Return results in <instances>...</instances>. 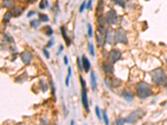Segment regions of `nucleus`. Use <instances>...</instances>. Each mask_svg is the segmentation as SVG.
<instances>
[{
	"instance_id": "obj_1",
	"label": "nucleus",
	"mask_w": 167,
	"mask_h": 125,
	"mask_svg": "<svg viewBox=\"0 0 167 125\" xmlns=\"http://www.w3.org/2000/svg\"><path fill=\"white\" fill-rule=\"evenodd\" d=\"M135 90H136L137 96L141 99L146 98L151 95V88L150 84H148L146 82H140L135 86Z\"/></svg>"
},
{
	"instance_id": "obj_2",
	"label": "nucleus",
	"mask_w": 167,
	"mask_h": 125,
	"mask_svg": "<svg viewBox=\"0 0 167 125\" xmlns=\"http://www.w3.org/2000/svg\"><path fill=\"white\" fill-rule=\"evenodd\" d=\"M152 82L155 84H161L165 82V73L162 68H156L150 73Z\"/></svg>"
},
{
	"instance_id": "obj_3",
	"label": "nucleus",
	"mask_w": 167,
	"mask_h": 125,
	"mask_svg": "<svg viewBox=\"0 0 167 125\" xmlns=\"http://www.w3.org/2000/svg\"><path fill=\"white\" fill-rule=\"evenodd\" d=\"M144 114V112L143 109H141V108L136 109V110L132 112L131 114L126 118L125 122H126V123H135V122H136L139 118H140Z\"/></svg>"
},
{
	"instance_id": "obj_4",
	"label": "nucleus",
	"mask_w": 167,
	"mask_h": 125,
	"mask_svg": "<svg viewBox=\"0 0 167 125\" xmlns=\"http://www.w3.org/2000/svg\"><path fill=\"white\" fill-rule=\"evenodd\" d=\"M115 42L119 43H124V44H126L128 43L126 34H125V32L122 29H118L115 31Z\"/></svg>"
},
{
	"instance_id": "obj_5",
	"label": "nucleus",
	"mask_w": 167,
	"mask_h": 125,
	"mask_svg": "<svg viewBox=\"0 0 167 125\" xmlns=\"http://www.w3.org/2000/svg\"><path fill=\"white\" fill-rule=\"evenodd\" d=\"M105 18L107 22L110 24H116L118 21V17H117V14L114 9H111L109 12H106L105 14Z\"/></svg>"
},
{
	"instance_id": "obj_6",
	"label": "nucleus",
	"mask_w": 167,
	"mask_h": 125,
	"mask_svg": "<svg viewBox=\"0 0 167 125\" xmlns=\"http://www.w3.org/2000/svg\"><path fill=\"white\" fill-rule=\"evenodd\" d=\"M121 58V52L118 49H113L109 54V59L112 64H115Z\"/></svg>"
},
{
	"instance_id": "obj_7",
	"label": "nucleus",
	"mask_w": 167,
	"mask_h": 125,
	"mask_svg": "<svg viewBox=\"0 0 167 125\" xmlns=\"http://www.w3.org/2000/svg\"><path fill=\"white\" fill-rule=\"evenodd\" d=\"M115 40V36L114 34V31L111 29H108L105 32V41L109 45L114 44V42Z\"/></svg>"
},
{
	"instance_id": "obj_8",
	"label": "nucleus",
	"mask_w": 167,
	"mask_h": 125,
	"mask_svg": "<svg viewBox=\"0 0 167 125\" xmlns=\"http://www.w3.org/2000/svg\"><path fill=\"white\" fill-rule=\"evenodd\" d=\"M20 58L22 59V61L24 62V64H29V62L32 60V54L30 52L24 51L20 54Z\"/></svg>"
},
{
	"instance_id": "obj_9",
	"label": "nucleus",
	"mask_w": 167,
	"mask_h": 125,
	"mask_svg": "<svg viewBox=\"0 0 167 125\" xmlns=\"http://www.w3.org/2000/svg\"><path fill=\"white\" fill-rule=\"evenodd\" d=\"M82 104L85 108L86 112H89V103L86 94V89H82Z\"/></svg>"
},
{
	"instance_id": "obj_10",
	"label": "nucleus",
	"mask_w": 167,
	"mask_h": 125,
	"mask_svg": "<svg viewBox=\"0 0 167 125\" xmlns=\"http://www.w3.org/2000/svg\"><path fill=\"white\" fill-rule=\"evenodd\" d=\"M102 68L105 71V73L107 74H111L114 72V68H113L112 64H110L109 62L105 61L102 64Z\"/></svg>"
},
{
	"instance_id": "obj_11",
	"label": "nucleus",
	"mask_w": 167,
	"mask_h": 125,
	"mask_svg": "<svg viewBox=\"0 0 167 125\" xmlns=\"http://www.w3.org/2000/svg\"><path fill=\"white\" fill-rule=\"evenodd\" d=\"M123 97L127 102H131L134 98V94L131 92V90L125 89V90H123Z\"/></svg>"
},
{
	"instance_id": "obj_12",
	"label": "nucleus",
	"mask_w": 167,
	"mask_h": 125,
	"mask_svg": "<svg viewBox=\"0 0 167 125\" xmlns=\"http://www.w3.org/2000/svg\"><path fill=\"white\" fill-rule=\"evenodd\" d=\"M82 65H83L84 70L85 71L86 73H88V72L90 71V62L85 55L82 56Z\"/></svg>"
},
{
	"instance_id": "obj_13",
	"label": "nucleus",
	"mask_w": 167,
	"mask_h": 125,
	"mask_svg": "<svg viewBox=\"0 0 167 125\" xmlns=\"http://www.w3.org/2000/svg\"><path fill=\"white\" fill-rule=\"evenodd\" d=\"M90 84H91V87H92V89L94 91H95L96 90V77L94 72H91L90 73Z\"/></svg>"
},
{
	"instance_id": "obj_14",
	"label": "nucleus",
	"mask_w": 167,
	"mask_h": 125,
	"mask_svg": "<svg viewBox=\"0 0 167 125\" xmlns=\"http://www.w3.org/2000/svg\"><path fill=\"white\" fill-rule=\"evenodd\" d=\"M61 33H62L63 38H64V40H65V43H67L68 46H69L71 43V41H70V39H69V38L67 36V34H66V31H65V29L64 27H61Z\"/></svg>"
},
{
	"instance_id": "obj_15",
	"label": "nucleus",
	"mask_w": 167,
	"mask_h": 125,
	"mask_svg": "<svg viewBox=\"0 0 167 125\" xmlns=\"http://www.w3.org/2000/svg\"><path fill=\"white\" fill-rule=\"evenodd\" d=\"M96 41H97V43H98L99 47H102L104 45V38H103V34L102 33H96Z\"/></svg>"
},
{
	"instance_id": "obj_16",
	"label": "nucleus",
	"mask_w": 167,
	"mask_h": 125,
	"mask_svg": "<svg viewBox=\"0 0 167 125\" xmlns=\"http://www.w3.org/2000/svg\"><path fill=\"white\" fill-rule=\"evenodd\" d=\"M3 5L4 8H11L14 6V1L13 0H3Z\"/></svg>"
},
{
	"instance_id": "obj_17",
	"label": "nucleus",
	"mask_w": 167,
	"mask_h": 125,
	"mask_svg": "<svg viewBox=\"0 0 167 125\" xmlns=\"http://www.w3.org/2000/svg\"><path fill=\"white\" fill-rule=\"evenodd\" d=\"M107 23H108V22H107L106 18H104L103 16H99V17L98 18V23H99V26L105 28V27L106 26Z\"/></svg>"
},
{
	"instance_id": "obj_18",
	"label": "nucleus",
	"mask_w": 167,
	"mask_h": 125,
	"mask_svg": "<svg viewBox=\"0 0 167 125\" xmlns=\"http://www.w3.org/2000/svg\"><path fill=\"white\" fill-rule=\"evenodd\" d=\"M22 11H23L22 8H20V7H15V8H13L12 12H13V14H14V16H19V15L22 14Z\"/></svg>"
},
{
	"instance_id": "obj_19",
	"label": "nucleus",
	"mask_w": 167,
	"mask_h": 125,
	"mask_svg": "<svg viewBox=\"0 0 167 125\" xmlns=\"http://www.w3.org/2000/svg\"><path fill=\"white\" fill-rule=\"evenodd\" d=\"M104 9V2L103 0H99L98 2V4H97V7H96V11L97 12H101Z\"/></svg>"
},
{
	"instance_id": "obj_20",
	"label": "nucleus",
	"mask_w": 167,
	"mask_h": 125,
	"mask_svg": "<svg viewBox=\"0 0 167 125\" xmlns=\"http://www.w3.org/2000/svg\"><path fill=\"white\" fill-rule=\"evenodd\" d=\"M49 6V3H48V0H41L40 3H39V7L40 9L43 10L45 8H47Z\"/></svg>"
},
{
	"instance_id": "obj_21",
	"label": "nucleus",
	"mask_w": 167,
	"mask_h": 125,
	"mask_svg": "<svg viewBox=\"0 0 167 125\" xmlns=\"http://www.w3.org/2000/svg\"><path fill=\"white\" fill-rule=\"evenodd\" d=\"M71 68L69 67L68 68V74L66 76V79H65V85L66 86H69V79H70V76H71Z\"/></svg>"
},
{
	"instance_id": "obj_22",
	"label": "nucleus",
	"mask_w": 167,
	"mask_h": 125,
	"mask_svg": "<svg viewBox=\"0 0 167 125\" xmlns=\"http://www.w3.org/2000/svg\"><path fill=\"white\" fill-rule=\"evenodd\" d=\"M39 87L43 92H46L47 90H48V86H47V84L44 82H43L42 80L39 81Z\"/></svg>"
},
{
	"instance_id": "obj_23",
	"label": "nucleus",
	"mask_w": 167,
	"mask_h": 125,
	"mask_svg": "<svg viewBox=\"0 0 167 125\" xmlns=\"http://www.w3.org/2000/svg\"><path fill=\"white\" fill-rule=\"evenodd\" d=\"M44 30H46V31H44V32H45V34H46L47 36H49V37L52 36L53 29H52L51 27H50V26H46V27H44Z\"/></svg>"
},
{
	"instance_id": "obj_24",
	"label": "nucleus",
	"mask_w": 167,
	"mask_h": 125,
	"mask_svg": "<svg viewBox=\"0 0 167 125\" xmlns=\"http://www.w3.org/2000/svg\"><path fill=\"white\" fill-rule=\"evenodd\" d=\"M88 49L91 56H94V48L92 43H88Z\"/></svg>"
},
{
	"instance_id": "obj_25",
	"label": "nucleus",
	"mask_w": 167,
	"mask_h": 125,
	"mask_svg": "<svg viewBox=\"0 0 167 125\" xmlns=\"http://www.w3.org/2000/svg\"><path fill=\"white\" fill-rule=\"evenodd\" d=\"M39 20L43 21V22L49 21V17L47 16L46 14H39Z\"/></svg>"
},
{
	"instance_id": "obj_26",
	"label": "nucleus",
	"mask_w": 167,
	"mask_h": 125,
	"mask_svg": "<svg viewBox=\"0 0 167 125\" xmlns=\"http://www.w3.org/2000/svg\"><path fill=\"white\" fill-rule=\"evenodd\" d=\"M11 17H12V12L10 11H8L6 14L4 15V20L6 22H8L9 20L11 19Z\"/></svg>"
},
{
	"instance_id": "obj_27",
	"label": "nucleus",
	"mask_w": 167,
	"mask_h": 125,
	"mask_svg": "<svg viewBox=\"0 0 167 125\" xmlns=\"http://www.w3.org/2000/svg\"><path fill=\"white\" fill-rule=\"evenodd\" d=\"M114 4L116 5L120 6V7H122V8L125 7V3L124 0H114Z\"/></svg>"
},
{
	"instance_id": "obj_28",
	"label": "nucleus",
	"mask_w": 167,
	"mask_h": 125,
	"mask_svg": "<svg viewBox=\"0 0 167 125\" xmlns=\"http://www.w3.org/2000/svg\"><path fill=\"white\" fill-rule=\"evenodd\" d=\"M39 24H40V23H39V20H32L30 22V26L31 27H33V28H37L38 26H39Z\"/></svg>"
},
{
	"instance_id": "obj_29",
	"label": "nucleus",
	"mask_w": 167,
	"mask_h": 125,
	"mask_svg": "<svg viewBox=\"0 0 167 125\" xmlns=\"http://www.w3.org/2000/svg\"><path fill=\"white\" fill-rule=\"evenodd\" d=\"M102 114H103V119H104V122H105V124H109V118H108V116H107L106 112L103 111Z\"/></svg>"
},
{
	"instance_id": "obj_30",
	"label": "nucleus",
	"mask_w": 167,
	"mask_h": 125,
	"mask_svg": "<svg viewBox=\"0 0 167 125\" xmlns=\"http://www.w3.org/2000/svg\"><path fill=\"white\" fill-rule=\"evenodd\" d=\"M87 28H88V35H89L90 38L92 37L93 35V32H92V27H91V25L90 23H88L87 25Z\"/></svg>"
},
{
	"instance_id": "obj_31",
	"label": "nucleus",
	"mask_w": 167,
	"mask_h": 125,
	"mask_svg": "<svg viewBox=\"0 0 167 125\" xmlns=\"http://www.w3.org/2000/svg\"><path fill=\"white\" fill-rule=\"evenodd\" d=\"M125 122V119H124L123 118H117V119L115 120V123L119 124V125H121V124H124V123Z\"/></svg>"
},
{
	"instance_id": "obj_32",
	"label": "nucleus",
	"mask_w": 167,
	"mask_h": 125,
	"mask_svg": "<svg viewBox=\"0 0 167 125\" xmlns=\"http://www.w3.org/2000/svg\"><path fill=\"white\" fill-rule=\"evenodd\" d=\"M86 5H87V4H86V2H83L81 4V5H80V12H83V11L84 10V8H86Z\"/></svg>"
},
{
	"instance_id": "obj_33",
	"label": "nucleus",
	"mask_w": 167,
	"mask_h": 125,
	"mask_svg": "<svg viewBox=\"0 0 167 125\" xmlns=\"http://www.w3.org/2000/svg\"><path fill=\"white\" fill-rule=\"evenodd\" d=\"M95 114H96V116H97V118H98L99 120L101 119V116H100L99 108L98 106H95Z\"/></svg>"
},
{
	"instance_id": "obj_34",
	"label": "nucleus",
	"mask_w": 167,
	"mask_h": 125,
	"mask_svg": "<svg viewBox=\"0 0 167 125\" xmlns=\"http://www.w3.org/2000/svg\"><path fill=\"white\" fill-rule=\"evenodd\" d=\"M77 64H78V67L80 68V70H82V68H83V65H82V62H80V59L77 58Z\"/></svg>"
},
{
	"instance_id": "obj_35",
	"label": "nucleus",
	"mask_w": 167,
	"mask_h": 125,
	"mask_svg": "<svg viewBox=\"0 0 167 125\" xmlns=\"http://www.w3.org/2000/svg\"><path fill=\"white\" fill-rule=\"evenodd\" d=\"M43 54L45 55V57L47 58H49V52L47 49H43Z\"/></svg>"
},
{
	"instance_id": "obj_36",
	"label": "nucleus",
	"mask_w": 167,
	"mask_h": 125,
	"mask_svg": "<svg viewBox=\"0 0 167 125\" xmlns=\"http://www.w3.org/2000/svg\"><path fill=\"white\" fill-rule=\"evenodd\" d=\"M64 50V47H63V45H60L59 46V51L57 53V55H59L62 53V51Z\"/></svg>"
},
{
	"instance_id": "obj_37",
	"label": "nucleus",
	"mask_w": 167,
	"mask_h": 125,
	"mask_svg": "<svg viewBox=\"0 0 167 125\" xmlns=\"http://www.w3.org/2000/svg\"><path fill=\"white\" fill-rule=\"evenodd\" d=\"M53 39H51V40L49 41L48 44H47V48H50V47H52L53 46Z\"/></svg>"
},
{
	"instance_id": "obj_38",
	"label": "nucleus",
	"mask_w": 167,
	"mask_h": 125,
	"mask_svg": "<svg viewBox=\"0 0 167 125\" xmlns=\"http://www.w3.org/2000/svg\"><path fill=\"white\" fill-rule=\"evenodd\" d=\"M34 14H35V12H34V11H30V12H28L27 17H28V18H29V17H31V16H33V15H34Z\"/></svg>"
},
{
	"instance_id": "obj_39",
	"label": "nucleus",
	"mask_w": 167,
	"mask_h": 125,
	"mask_svg": "<svg viewBox=\"0 0 167 125\" xmlns=\"http://www.w3.org/2000/svg\"><path fill=\"white\" fill-rule=\"evenodd\" d=\"M91 4H92V0H89L88 1V4H87V5H86V8L89 9L90 7H91Z\"/></svg>"
},
{
	"instance_id": "obj_40",
	"label": "nucleus",
	"mask_w": 167,
	"mask_h": 125,
	"mask_svg": "<svg viewBox=\"0 0 167 125\" xmlns=\"http://www.w3.org/2000/svg\"><path fill=\"white\" fill-rule=\"evenodd\" d=\"M64 62L65 65H68V58H67V56H64Z\"/></svg>"
},
{
	"instance_id": "obj_41",
	"label": "nucleus",
	"mask_w": 167,
	"mask_h": 125,
	"mask_svg": "<svg viewBox=\"0 0 167 125\" xmlns=\"http://www.w3.org/2000/svg\"><path fill=\"white\" fill-rule=\"evenodd\" d=\"M26 1H30V0H26Z\"/></svg>"
},
{
	"instance_id": "obj_42",
	"label": "nucleus",
	"mask_w": 167,
	"mask_h": 125,
	"mask_svg": "<svg viewBox=\"0 0 167 125\" xmlns=\"http://www.w3.org/2000/svg\"><path fill=\"white\" fill-rule=\"evenodd\" d=\"M166 62H167V58H166Z\"/></svg>"
}]
</instances>
